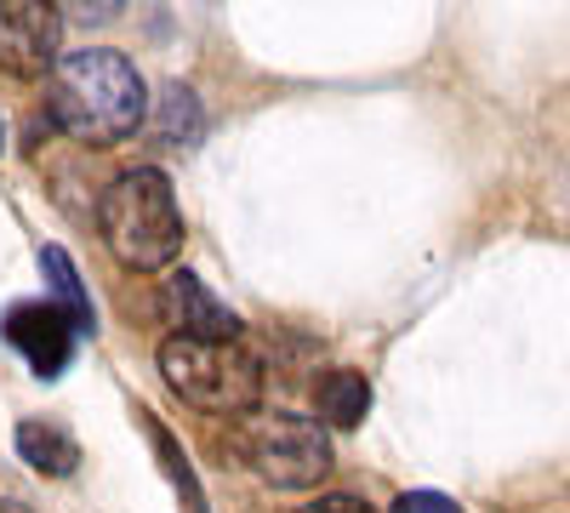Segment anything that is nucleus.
Here are the masks:
<instances>
[{
	"label": "nucleus",
	"instance_id": "nucleus-8",
	"mask_svg": "<svg viewBox=\"0 0 570 513\" xmlns=\"http://www.w3.org/2000/svg\"><path fill=\"white\" fill-rule=\"evenodd\" d=\"M371 411V383L348 365H331L314 377V416L320 428H360Z\"/></svg>",
	"mask_w": 570,
	"mask_h": 513
},
{
	"label": "nucleus",
	"instance_id": "nucleus-9",
	"mask_svg": "<svg viewBox=\"0 0 570 513\" xmlns=\"http://www.w3.org/2000/svg\"><path fill=\"white\" fill-rule=\"evenodd\" d=\"M12 445H18V456L29 462L35 474H52V480H69L75 462H80L75 434H63L58 423H46V416H23L18 434H12Z\"/></svg>",
	"mask_w": 570,
	"mask_h": 513
},
{
	"label": "nucleus",
	"instance_id": "nucleus-4",
	"mask_svg": "<svg viewBox=\"0 0 570 513\" xmlns=\"http://www.w3.org/2000/svg\"><path fill=\"white\" fill-rule=\"evenodd\" d=\"M246 468L274 491H308L331 474V440L314 416L297 411H252L240 423Z\"/></svg>",
	"mask_w": 570,
	"mask_h": 513
},
{
	"label": "nucleus",
	"instance_id": "nucleus-2",
	"mask_svg": "<svg viewBox=\"0 0 570 513\" xmlns=\"http://www.w3.org/2000/svg\"><path fill=\"white\" fill-rule=\"evenodd\" d=\"M98 235L120 268L155 274L183 251V211L160 166H131L98 195Z\"/></svg>",
	"mask_w": 570,
	"mask_h": 513
},
{
	"label": "nucleus",
	"instance_id": "nucleus-14",
	"mask_svg": "<svg viewBox=\"0 0 570 513\" xmlns=\"http://www.w3.org/2000/svg\"><path fill=\"white\" fill-rule=\"evenodd\" d=\"M0 513H29L23 502H0Z\"/></svg>",
	"mask_w": 570,
	"mask_h": 513
},
{
	"label": "nucleus",
	"instance_id": "nucleus-3",
	"mask_svg": "<svg viewBox=\"0 0 570 513\" xmlns=\"http://www.w3.org/2000/svg\"><path fill=\"white\" fill-rule=\"evenodd\" d=\"M160 377L166 388L206 416H246L263 405V359L234 337V343H206V337H166L160 343Z\"/></svg>",
	"mask_w": 570,
	"mask_h": 513
},
{
	"label": "nucleus",
	"instance_id": "nucleus-11",
	"mask_svg": "<svg viewBox=\"0 0 570 513\" xmlns=\"http://www.w3.org/2000/svg\"><path fill=\"white\" fill-rule=\"evenodd\" d=\"M142 434H149V445H155V456H160V468H166V480L177 485V496H183V513H206V496H200V480H195V468H188V456H183V445L160 428V416H149L142 411Z\"/></svg>",
	"mask_w": 570,
	"mask_h": 513
},
{
	"label": "nucleus",
	"instance_id": "nucleus-7",
	"mask_svg": "<svg viewBox=\"0 0 570 513\" xmlns=\"http://www.w3.org/2000/svg\"><path fill=\"white\" fill-rule=\"evenodd\" d=\"M75 325L58 314V303H18L7 314V343L29 359L35 377H63V365L75 354Z\"/></svg>",
	"mask_w": 570,
	"mask_h": 513
},
{
	"label": "nucleus",
	"instance_id": "nucleus-15",
	"mask_svg": "<svg viewBox=\"0 0 570 513\" xmlns=\"http://www.w3.org/2000/svg\"><path fill=\"white\" fill-rule=\"evenodd\" d=\"M0 149H7V126H0Z\"/></svg>",
	"mask_w": 570,
	"mask_h": 513
},
{
	"label": "nucleus",
	"instance_id": "nucleus-1",
	"mask_svg": "<svg viewBox=\"0 0 570 513\" xmlns=\"http://www.w3.org/2000/svg\"><path fill=\"white\" fill-rule=\"evenodd\" d=\"M52 126H63L80 144H120L149 115V86H142L137 63L115 46H86V52H63L52 69V91H46Z\"/></svg>",
	"mask_w": 570,
	"mask_h": 513
},
{
	"label": "nucleus",
	"instance_id": "nucleus-5",
	"mask_svg": "<svg viewBox=\"0 0 570 513\" xmlns=\"http://www.w3.org/2000/svg\"><path fill=\"white\" fill-rule=\"evenodd\" d=\"M63 46V18L58 7L40 0H0V69L18 80H40L58 69Z\"/></svg>",
	"mask_w": 570,
	"mask_h": 513
},
{
	"label": "nucleus",
	"instance_id": "nucleus-6",
	"mask_svg": "<svg viewBox=\"0 0 570 513\" xmlns=\"http://www.w3.org/2000/svg\"><path fill=\"white\" fill-rule=\"evenodd\" d=\"M160 314H166V325H177L171 337H206V343H234V337H240V314H234L228 303H217L206 279L188 274V268L166 274Z\"/></svg>",
	"mask_w": 570,
	"mask_h": 513
},
{
	"label": "nucleus",
	"instance_id": "nucleus-10",
	"mask_svg": "<svg viewBox=\"0 0 570 513\" xmlns=\"http://www.w3.org/2000/svg\"><path fill=\"white\" fill-rule=\"evenodd\" d=\"M40 274H46V286H52V297H58V314L75 325V332L80 337L98 332V308H91V297L80 286V268H75V257L63 246H40Z\"/></svg>",
	"mask_w": 570,
	"mask_h": 513
},
{
	"label": "nucleus",
	"instance_id": "nucleus-12",
	"mask_svg": "<svg viewBox=\"0 0 570 513\" xmlns=\"http://www.w3.org/2000/svg\"><path fill=\"white\" fill-rule=\"evenodd\" d=\"M389 513H462L451 496H440V491H405Z\"/></svg>",
	"mask_w": 570,
	"mask_h": 513
},
{
	"label": "nucleus",
	"instance_id": "nucleus-13",
	"mask_svg": "<svg viewBox=\"0 0 570 513\" xmlns=\"http://www.w3.org/2000/svg\"><path fill=\"white\" fill-rule=\"evenodd\" d=\"M297 513H371L360 496H314L308 507H297Z\"/></svg>",
	"mask_w": 570,
	"mask_h": 513
}]
</instances>
